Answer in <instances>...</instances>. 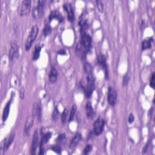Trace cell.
Returning <instances> with one entry per match:
<instances>
[{"mask_svg":"<svg viewBox=\"0 0 155 155\" xmlns=\"http://www.w3.org/2000/svg\"><path fill=\"white\" fill-rule=\"evenodd\" d=\"M19 57V47L15 41H12L10 44L9 58L10 61Z\"/></svg>","mask_w":155,"mask_h":155,"instance_id":"277c9868","label":"cell"},{"mask_svg":"<svg viewBox=\"0 0 155 155\" xmlns=\"http://www.w3.org/2000/svg\"><path fill=\"white\" fill-rule=\"evenodd\" d=\"M41 113H42V112H41V106L38 104L37 107H36V115H37L39 121H41Z\"/></svg>","mask_w":155,"mask_h":155,"instance_id":"f1b7e54d","label":"cell"},{"mask_svg":"<svg viewBox=\"0 0 155 155\" xmlns=\"http://www.w3.org/2000/svg\"><path fill=\"white\" fill-rule=\"evenodd\" d=\"M65 139H66V135L64 133H63V134H61L60 135L58 136L56 141L58 142H61L64 141Z\"/></svg>","mask_w":155,"mask_h":155,"instance_id":"f546056e","label":"cell"},{"mask_svg":"<svg viewBox=\"0 0 155 155\" xmlns=\"http://www.w3.org/2000/svg\"><path fill=\"white\" fill-rule=\"evenodd\" d=\"M96 6L98 7V9L100 12H102L103 10H104V5H103V3L101 1H96Z\"/></svg>","mask_w":155,"mask_h":155,"instance_id":"484cf974","label":"cell"},{"mask_svg":"<svg viewBox=\"0 0 155 155\" xmlns=\"http://www.w3.org/2000/svg\"><path fill=\"white\" fill-rule=\"evenodd\" d=\"M98 61L99 64L102 67V69H104L105 71V75L106 78H108V69L107 66V63H106V57L104 55L100 54L98 56Z\"/></svg>","mask_w":155,"mask_h":155,"instance_id":"8fae6325","label":"cell"},{"mask_svg":"<svg viewBox=\"0 0 155 155\" xmlns=\"http://www.w3.org/2000/svg\"><path fill=\"white\" fill-rule=\"evenodd\" d=\"M67 116H68V110L67 109H65L62 113V115H61V121H62V123L63 124H65L67 119Z\"/></svg>","mask_w":155,"mask_h":155,"instance_id":"cb8c5ba5","label":"cell"},{"mask_svg":"<svg viewBox=\"0 0 155 155\" xmlns=\"http://www.w3.org/2000/svg\"><path fill=\"white\" fill-rule=\"evenodd\" d=\"M86 115L88 118H93L94 116L95 113L94 109L92 107L91 104L90 102H87L86 106Z\"/></svg>","mask_w":155,"mask_h":155,"instance_id":"ac0fdd59","label":"cell"},{"mask_svg":"<svg viewBox=\"0 0 155 155\" xmlns=\"http://www.w3.org/2000/svg\"><path fill=\"white\" fill-rule=\"evenodd\" d=\"M15 138V134L12 133L9 137L6 138L2 142L1 146V149L3 151H6L11 145Z\"/></svg>","mask_w":155,"mask_h":155,"instance_id":"9c48e42d","label":"cell"},{"mask_svg":"<svg viewBox=\"0 0 155 155\" xmlns=\"http://www.w3.org/2000/svg\"><path fill=\"white\" fill-rule=\"evenodd\" d=\"M58 79V71L55 67H52L49 74V81L51 83H55Z\"/></svg>","mask_w":155,"mask_h":155,"instance_id":"e0dca14e","label":"cell"},{"mask_svg":"<svg viewBox=\"0 0 155 155\" xmlns=\"http://www.w3.org/2000/svg\"><path fill=\"white\" fill-rule=\"evenodd\" d=\"M51 150H52L54 151H55V153H58V154H61V147L59 146H54L53 147H51Z\"/></svg>","mask_w":155,"mask_h":155,"instance_id":"4dcf8cb0","label":"cell"},{"mask_svg":"<svg viewBox=\"0 0 155 155\" xmlns=\"http://www.w3.org/2000/svg\"><path fill=\"white\" fill-rule=\"evenodd\" d=\"M76 109L77 108H76V105H74L73 106H72L71 109V111H70V117H69V122H71L72 121L74 120V117H75V115L76 111Z\"/></svg>","mask_w":155,"mask_h":155,"instance_id":"7402d4cb","label":"cell"},{"mask_svg":"<svg viewBox=\"0 0 155 155\" xmlns=\"http://www.w3.org/2000/svg\"><path fill=\"white\" fill-rule=\"evenodd\" d=\"M107 99L109 104L111 106H114L116 104L117 101V91L111 86H110L108 89Z\"/></svg>","mask_w":155,"mask_h":155,"instance_id":"5b68a950","label":"cell"},{"mask_svg":"<svg viewBox=\"0 0 155 155\" xmlns=\"http://www.w3.org/2000/svg\"><path fill=\"white\" fill-rule=\"evenodd\" d=\"M134 121H135V116H134L132 113H130L129 116V122L130 124H132Z\"/></svg>","mask_w":155,"mask_h":155,"instance_id":"d6a6232c","label":"cell"},{"mask_svg":"<svg viewBox=\"0 0 155 155\" xmlns=\"http://www.w3.org/2000/svg\"><path fill=\"white\" fill-rule=\"evenodd\" d=\"M39 143V134L38 130H36L33 136V140L32 143V149H31V154H35L36 153V149L38 146Z\"/></svg>","mask_w":155,"mask_h":155,"instance_id":"7c38bea8","label":"cell"},{"mask_svg":"<svg viewBox=\"0 0 155 155\" xmlns=\"http://www.w3.org/2000/svg\"><path fill=\"white\" fill-rule=\"evenodd\" d=\"M39 32V28L37 25H34L31 29L30 32L25 42V48L26 50H29L32 47L34 41L35 40Z\"/></svg>","mask_w":155,"mask_h":155,"instance_id":"6da1fadb","label":"cell"},{"mask_svg":"<svg viewBox=\"0 0 155 155\" xmlns=\"http://www.w3.org/2000/svg\"><path fill=\"white\" fill-rule=\"evenodd\" d=\"M41 46H40V44H38L35 48V51L34 52V55H33V60L34 61H36L37 60L40 56V52H41Z\"/></svg>","mask_w":155,"mask_h":155,"instance_id":"ffe728a7","label":"cell"},{"mask_svg":"<svg viewBox=\"0 0 155 155\" xmlns=\"http://www.w3.org/2000/svg\"><path fill=\"white\" fill-rule=\"evenodd\" d=\"M82 138V135H81V133L78 132L77 133L76 135H75L74 138L72 139V140L71 141L70 144V147L71 149H74L75 148L78 144L79 143V142L81 141Z\"/></svg>","mask_w":155,"mask_h":155,"instance_id":"5bb4252c","label":"cell"},{"mask_svg":"<svg viewBox=\"0 0 155 155\" xmlns=\"http://www.w3.org/2000/svg\"><path fill=\"white\" fill-rule=\"evenodd\" d=\"M84 69L87 75L93 74V67L89 63H86L84 64Z\"/></svg>","mask_w":155,"mask_h":155,"instance_id":"44dd1931","label":"cell"},{"mask_svg":"<svg viewBox=\"0 0 155 155\" xmlns=\"http://www.w3.org/2000/svg\"><path fill=\"white\" fill-rule=\"evenodd\" d=\"M58 54L59 55H66V51H65L64 50H63V49H62V50H60L58 51Z\"/></svg>","mask_w":155,"mask_h":155,"instance_id":"e575fe53","label":"cell"},{"mask_svg":"<svg viewBox=\"0 0 155 155\" xmlns=\"http://www.w3.org/2000/svg\"><path fill=\"white\" fill-rule=\"evenodd\" d=\"M24 94H25V90L23 88H21L19 91V96L21 97V99H23L24 97Z\"/></svg>","mask_w":155,"mask_h":155,"instance_id":"836d02e7","label":"cell"},{"mask_svg":"<svg viewBox=\"0 0 155 155\" xmlns=\"http://www.w3.org/2000/svg\"><path fill=\"white\" fill-rule=\"evenodd\" d=\"M12 98H11V99H10L7 103L6 104L4 109V111H3V121L4 122L7 120V119L8 118L9 115V111H10V106H11L12 104Z\"/></svg>","mask_w":155,"mask_h":155,"instance_id":"2e32d148","label":"cell"},{"mask_svg":"<svg viewBox=\"0 0 155 155\" xmlns=\"http://www.w3.org/2000/svg\"><path fill=\"white\" fill-rule=\"evenodd\" d=\"M95 77L93 74L87 75V86L84 88V92L87 98H89L91 97L93 92H94L95 86Z\"/></svg>","mask_w":155,"mask_h":155,"instance_id":"7a4b0ae2","label":"cell"},{"mask_svg":"<svg viewBox=\"0 0 155 155\" xmlns=\"http://www.w3.org/2000/svg\"><path fill=\"white\" fill-rule=\"evenodd\" d=\"M92 149H93L92 146L90 145V144H88V145H87L84 149V154H89L92 150Z\"/></svg>","mask_w":155,"mask_h":155,"instance_id":"83f0119b","label":"cell"},{"mask_svg":"<svg viewBox=\"0 0 155 155\" xmlns=\"http://www.w3.org/2000/svg\"><path fill=\"white\" fill-rule=\"evenodd\" d=\"M49 19L50 21H51V20L55 19H56L58 21H59V22L63 21V20H64V18L62 16L61 14L59 12L56 11V10H54V11H52L50 13Z\"/></svg>","mask_w":155,"mask_h":155,"instance_id":"9a60e30c","label":"cell"},{"mask_svg":"<svg viewBox=\"0 0 155 155\" xmlns=\"http://www.w3.org/2000/svg\"><path fill=\"white\" fill-rule=\"evenodd\" d=\"M31 1L30 0H24L21 4L19 14L21 16H26L27 15L31 9Z\"/></svg>","mask_w":155,"mask_h":155,"instance_id":"8992f818","label":"cell"},{"mask_svg":"<svg viewBox=\"0 0 155 155\" xmlns=\"http://www.w3.org/2000/svg\"><path fill=\"white\" fill-rule=\"evenodd\" d=\"M45 1H38L37 6L33 9V17L35 19L41 18L44 14Z\"/></svg>","mask_w":155,"mask_h":155,"instance_id":"3957f363","label":"cell"},{"mask_svg":"<svg viewBox=\"0 0 155 155\" xmlns=\"http://www.w3.org/2000/svg\"><path fill=\"white\" fill-rule=\"evenodd\" d=\"M150 86L153 89L154 88V72L152 74L151 79L150 81Z\"/></svg>","mask_w":155,"mask_h":155,"instance_id":"1f68e13d","label":"cell"},{"mask_svg":"<svg viewBox=\"0 0 155 155\" xmlns=\"http://www.w3.org/2000/svg\"><path fill=\"white\" fill-rule=\"evenodd\" d=\"M129 79H130V76H129L128 74H126L124 76L123 79H122V85H123V86H126L128 84Z\"/></svg>","mask_w":155,"mask_h":155,"instance_id":"d4e9b609","label":"cell"},{"mask_svg":"<svg viewBox=\"0 0 155 155\" xmlns=\"http://www.w3.org/2000/svg\"><path fill=\"white\" fill-rule=\"evenodd\" d=\"M34 116H30L29 117L26 121V125H25V127H24V133L25 135H28L30 131L31 128H32V126H33V124H34Z\"/></svg>","mask_w":155,"mask_h":155,"instance_id":"4fadbf2b","label":"cell"},{"mask_svg":"<svg viewBox=\"0 0 155 155\" xmlns=\"http://www.w3.org/2000/svg\"><path fill=\"white\" fill-rule=\"evenodd\" d=\"M63 8L67 14V18L70 21H73L75 18L74 11L73 7L70 3H65L63 5Z\"/></svg>","mask_w":155,"mask_h":155,"instance_id":"30bf717a","label":"cell"},{"mask_svg":"<svg viewBox=\"0 0 155 155\" xmlns=\"http://www.w3.org/2000/svg\"><path fill=\"white\" fill-rule=\"evenodd\" d=\"M81 44L82 46H83L84 48H86V49H89L91 46V38L86 32H81Z\"/></svg>","mask_w":155,"mask_h":155,"instance_id":"ba28073f","label":"cell"},{"mask_svg":"<svg viewBox=\"0 0 155 155\" xmlns=\"http://www.w3.org/2000/svg\"><path fill=\"white\" fill-rule=\"evenodd\" d=\"M153 41L152 38H147L144 40L142 43V49L143 50L150 49L151 47V43Z\"/></svg>","mask_w":155,"mask_h":155,"instance_id":"d6986e66","label":"cell"},{"mask_svg":"<svg viewBox=\"0 0 155 155\" xmlns=\"http://www.w3.org/2000/svg\"><path fill=\"white\" fill-rule=\"evenodd\" d=\"M51 32V27L49 24H46L43 30V35L45 36H47L50 34Z\"/></svg>","mask_w":155,"mask_h":155,"instance_id":"603a6c76","label":"cell"},{"mask_svg":"<svg viewBox=\"0 0 155 155\" xmlns=\"http://www.w3.org/2000/svg\"><path fill=\"white\" fill-rule=\"evenodd\" d=\"M105 121L101 118H98L94 124V131L96 135H99L102 133L104 128Z\"/></svg>","mask_w":155,"mask_h":155,"instance_id":"52a82bcc","label":"cell"},{"mask_svg":"<svg viewBox=\"0 0 155 155\" xmlns=\"http://www.w3.org/2000/svg\"><path fill=\"white\" fill-rule=\"evenodd\" d=\"M58 115H59V111H58V109H57V107H56L53 111V113H52V119L54 121H56L57 120V118H58Z\"/></svg>","mask_w":155,"mask_h":155,"instance_id":"4316f807","label":"cell"}]
</instances>
